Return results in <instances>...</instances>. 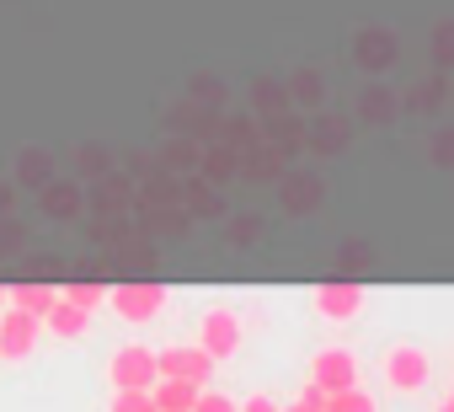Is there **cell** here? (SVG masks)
Returning <instances> with one entry per match:
<instances>
[{
    "label": "cell",
    "instance_id": "5bb4252c",
    "mask_svg": "<svg viewBox=\"0 0 454 412\" xmlns=\"http://www.w3.org/2000/svg\"><path fill=\"white\" fill-rule=\"evenodd\" d=\"M59 295H65L70 305H81V311H97V305H107V284H97V279H70Z\"/></svg>",
    "mask_w": 454,
    "mask_h": 412
},
{
    "label": "cell",
    "instance_id": "2e32d148",
    "mask_svg": "<svg viewBox=\"0 0 454 412\" xmlns=\"http://www.w3.org/2000/svg\"><path fill=\"white\" fill-rule=\"evenodd\" d=\"M192 412H241V401H236V396H224V391H214V385H203L198 401H192Z\"/></svg>",
    "mask_w": 454,
    "mask_h": 412
},
{
    "label": "cell",
    "instance_id": "5b68a950",
    "mask_svg": "<svg viewBox=\"0 0 454 412\" xmlns=\"http://www.w3.org/2000/svg\"><path fill=\"white\" fill-rule=\"evenodd\" d=\"M155 375L208 385V380H214V359H208L198 343H166V348H155Z\"/></svg>",
    "mask_w": 454,
    "mask_h": 412
},
{
    "label": "cell",
    "instance_id": "7a4b0ae2",
    "mask_svg": "<svg viewBox=\"0 0 454 412\" xmlns=\"http://www.w3.org/2000/svg\"><path fill=\"white\" fill-rule=\"evenodd\" d=\"M241 337H247V327H241V316H236V311H224V305L203 311V321H198V348H203L214 364L236 359V353H241Z\"/></svg>",
    "mask_w": 454,
    "mask_h": 412
},
{
    "label": "cell",
    "instance_id": "7c38bea8",
    "mask_svg": "<svg viewBox=\"0 0 454 412\" xmlns=\"http://www.w3.org/2000/svg\"><path fill=\"white\" fill-rule=\"evenodd\" d=\"M358 59H364V70H390V65H395V38L380 33V28H369V33L358 38Z\"/></svg>",
    "mask_w": 454,
    "mask_h": 412
},
{
    "label": "cell",
    "instance_id": "9a60e30c",
    "mask_svg": "<svg viewBox=\"0 0 454 412\" xmlns=\"http://www.w3.org/2000/svg\"><path fill=\"white\" fill-rule=\"evenodd\" d=\"M326 412H380V401H374L369 391L348 385V391H332V396H326Z\"/></svg>",
    "mask_w": 454,
    "mask_h": 412
},
{
    "label": "cell",
    "instance_id": "44dd1931",
    "mask_svg": "<svg viewBox=\"0 0 454 412\" xmlns=\"http://www.w3.org/2000/svg\"><path fill=\"white\" fill-rule=\"evenodd\" d=\"M438 65H454V22L438 28Z\"/></svg>",
    "mask_w": 454,
    "mask_h": 412
},
{
    "label": "cell",
    "instance_id": "ffe728a7",
    "mask_svg": "<svg viewBox=\"0 0 454 412\" xmlns=\"http://www.w3.org/2000/svg\"><path fill=\"white\" fill-rule=\"evenodd\" d=\"M316 193H321V187H316L310 177H300V182H289V203H294V210H310V203H316Z\"/></svg>",
    "mask_w": 454,
    "mask_h": 412
},
{
    "label": "cell",
    "instance_id": "ba28073f",
    "mask_svg": "<svg viewBox=\"0 0 454 412\" xmlns=\"http://www.w3.org/2000/svg\"><path fill=\"white\" fill-rule=\"evenodd\" d=\"M310 380H316L326 396L358 385V359H353V348H321V353L310 359Z\"/></svg>",
    "mask_w": 454,
    "mask_h": 412
},
{
    "label": "cell",
    "instance_id": "cb8c5ba5",
    "mask_svg": "<svg viewBox=\"0 0 454 412\" xmlns=\"http://www.w3.org/2000/svg\"><path fill=\"white\" fill-rule=\"evenodd\" d=\"M433 155H438L443 166H454V129H449V134H438V150H433Z\"/></svg>",
    "mask_w": 454,
    "mask_h": 412
},
{
    "label": "cell",
    "instance_id": "6da1fadb",
    "mask_svg": "<svg viewBox=\"0 0 454 412\" xmlns=\"http://www.w3.org/2000/svg\"><path fill=\"white\" fill-rule=\"evenodd\" d=\"M166 284H155V279H123V284H113L107 289V305H113V316L118 321H134V327H145V321H155L160 311H166Z\"/></svg>",
    "mask_w": 454,
    "mask_h": 412
},
{
    "label": "cell",
    "instance_id": "7402d4cb",
    "mask_svg": "<svg viewBox=\"0 0 454 412\" xmlns=\"http://www.w3.org/2000/svg\"><path fill=\"white\" fill-rule=\"evenodd\" d=\"M241 412H278V401H273L268 391H252V396L241 401Z\"/></svg>",
    "mask_w": 454,
    "mask_h": 412
},
{
    "label": "cell",
    "instance_id": "484cf974",
    "mask_svg": "<svg viewBox=\"0 0 454 412\" xmlns=\"http://www.w3.org/2000/svg\"><path fill=\"white\" fill-rule=\"evenodd\" d=\"M0 305H6V284H0Z\"/></svg>",
    "mask_w": 454,
    "mask_h": 412
},
{
    "label": "cell",
    "instance_id": "e0dca14e",
    "mask_svg": "<svg viewBox=\"0 0 454 412\" xmlns=\"http://www.w3.org/2000/svg\"><path fill=\"white\" fill-rule=\"evenodd\" d=\"M107 412H155V401H150V391H113Z\"/></svg>",
    "mask_w": 454,
    "mask_h": 412
},
{
    "label": "cell",
    "instance_id": "8fae6325",
    "mask_svg": "<svg viewBox=\"0 0 454 412\" xmlns=\"http://www.w3.org/2000/svg\"><path fill=\"white\" fill-rule=\"evenodd\" d=\"M59 300V289L54 284H38V279H27V284H12L6 289V305H17V311H27V316H49V305Z\"/></svg>",
    "mask_w": 454,
    "mask_h": 412
},
{
    "label": "cell",
    "instance_id": "52a82bcc",
    "mask_svg": "<svg viewBox=\"0 0 454 412\" xmlns=\"http://www.w3.org/2000/svg\"><path fill=\"white\" fill-rule=\"evenodd\" d=\"M310 305H316V316H326V321H353V316L364 311V284H358V279H326V284H316Z\"/></svg>",
    "mask_w": 454,
    "mask_h": 412
},
{
    "label": "cell",
    "instance_id": "ac0fdd59",
    "mask_svg": "<svg viewBox=\"0 0 454 412\" xmlns=\"http://www.w3.org/2000/svg\"><path fill=\"white\" fill-rule=\"evenodd\" d=\"M278 412H326V391H321V385L310 380V385H305V391H300V396H294L289 407H278Z\"/></svg>",
    "mask_w": 454,
    "mask_h": 412
},
{
    "label": "cell",
    "instance_id": "3957f363",
    "mask_svg": "<svg viewBox=\"0 0 454 412\" xmlns=\"http://www.w3.org/2000/svg\"><path fill=\"white\" fill-rule=\"evenodd\" d=\"M38 337H43V321L6 305L0 311V364H27L38 353Z\"/></svg>",
    "mask_w": 454,
    "mask_h": 412
},
{
    "label": "cell",
    "instance_id": "30bf717a",
    "mask_svg": "<svg viewBox=\"0 0 454 412\" xmlns=\"http://www.w3.org/2000/svg\"><path fill=\"white\" fill-rule=\"evenodd\" d=\"M198 391H203V385H192V380H171V375H160V380L150 385V401H155V412H192Z\"/></svg>",
    "mask_w": 454,
    "mask_h": 412
},
{
    "label": "cell",
    "instance_id": "8992f818",
    "mask_svg": "<svg viewBox=\"0 0 454 412\" xmlns=\"http://www.w3.org/2000/svg\"><path fill=\"white\" fill-rule=\"evenodd\" d=\"M427 375H433V364H427V353H422V348L395 343V348L385 353V385H390V391L411 396V391H422V385H427Z\"/></svg>",
    "mask_w": 454,
    "mask_h": 412
},
{
    "label": "cell",
    "instance_id": "603a6c76",
    "mask_svg": "<svg viewBox=\"0 0 454 412\" xmlns=\"http://www.w3.org/2000/svg\"><path fill=\"white\" fill-rule=\"evenodd\" d=\"M438 97H443L438 86H422V91H411V107H417V113H427V107H433Z\"/></svg>",
    "mask_w": 454,
    "mask_h": 412
},
{
    "label": "cell",
    "instance_id": "9c48e42d",
    "mask_svg": "<svg viewBox=\"0 0 454 412\" xmlns=\"http://www.w3.org/2000/svg\"><path fill=\"white\" fill-rule=\"evenodd\" d=\"M43 332H54L59 343H81L86 332H91V311H81V305H70L65 295L49 305V316H43Z\"/></svg>",
    "mask_w": 454,
    "mask_h": 412
},
{
    "label": "cell",
    "instance_id": "4fadbf2b",
    "mask_svg": "<svg viewBox=\"0 0 454 412\" xmlns=\"http://www.w3.org/2000/svg\"><path fill=\"white\" fill-rule=\"evenodd\" d=\"M395 113H401V97L395 91H385V86H369L364 91V118L369 123H390Z\"/></svg>",
    "mask_w": 454,
    "mask_h": 412
},
{
    "label": "cell",
    "instance_id": "277c9868",
    "mask_svg": "<svg viewBox=\"0 0 454 412\" xmlns=\"http://www.w3.org/2000/svg\"><path fill=\"white\" fill-rule=\"evenodd\" d=\"M107 380L113 391H150L160 375H155V348L145 343H123L113 359H107Z\"/></svg>",
    "mask_w": 454,
    "mask_h": 412
},
{
    "label": "cell",
    "instance_id": "d6986e66",
    "mask_svg": "<svg viewBox=\"0 0 454 412\" xmlns=\"http://www.w3.org/2000/svg\"><path fill=\"white\" fill-rule=\"evenodd\" d=\"M316 139H321V150H326V155H337V150L348 145V123H337V118H326V123L316 129Z\"/></svg>",
    "mask_w": 454,
    "mask_h": 412
},
{
    "label": "cell",
    "instance_id": "d4e9b609",
    "mask_svg": "<svg viewBox=\"0 0 454 412\" xmlns=\"http://www.w3.org/2000/svg\"><path fill=\"white\" fill-rule=\"evenodd\" d=\"M438 412H454V391H449V396H443V407H438Z\"/></svg>",
    "mask_w": 454,
    "mask_h": 412
}]
</instances>
